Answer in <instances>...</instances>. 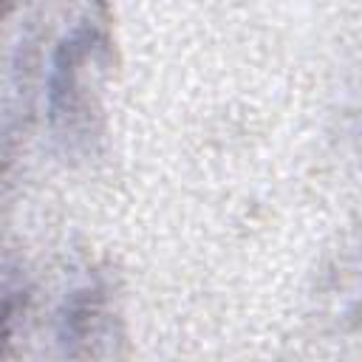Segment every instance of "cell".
I'll return each instance as SVG.
<instances>
[{"label":"cell","instance_id":"obj_1","mask_svg":"<svg viewBox=\"0 0 362 362\" xmlns=\"http://www.w3.org/2000/svg\"><path fill=\"white\" fill-rule=\"evenodd\" d=\"M14 308H17V291L0 274V339H6V334H8V322H11Z\"/></svg>","mask_w":362,"mask_h":362},{"label":"cell","instance_id":"obj_2","mask_svg":"<svg viewBox=\"0 0 362 362\" xmlns=\"http://www.w3.org/2000/svg\"><path fill=\"white\" fill-rule=\"evenodd\" d=\"M3 11H6V0H0V17H3Z\"/></svg>","mask_w":362,"mask_h":362}]
</instances>
